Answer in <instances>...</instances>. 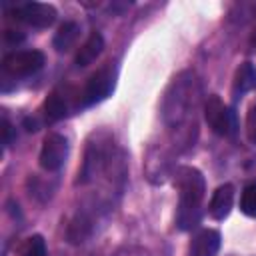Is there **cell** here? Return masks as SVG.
Segmentation results:
<instances>
[{
  "mask_svg": "<svg viewBox=\"0 0 256 256\" xmlns=\"http://www.w3.org/2000/svg\"><path fill=\"white\" fill-rule=\"evenodd\" d=\"M4 38H6L8 42H22V40H24V34L18 32V30H16V32H14V30H6V32H4Z\"/></svg>",
  "mask_w": 256,
  "mask_h": 256,
  "instance_id": "obj_17",
  "label": "cell"
},
{
  "mask_svg": "<svg viewBox=\"0 0 256 256\" xmlns=\"http://www.w3.org/2000/svg\"><path fill=\"white\" fill-rule=\"evenodd\" d=\"M44 60L46 58L40 50H20L6 54L2 60V68L12 76H28L38 72L44 66Z\"/></svg>",
  "mask_w": 256,
  "mask_h": 256,
  "instance_id": "obj_5",
  "label": "cell"
},
{
  "mask_svg": "<svg viewBox=\"0 0 256 256\" xmlns=\"http://www.w3.org/2000/svg\"><path fill=\"white\" fill-rule=\"evenodd\" d=\"M240 210L250 216V218H256V182L248 184L244 190H242V196H240Z\"/></svg>",
  "mask_w": 256,
  "mask_h": 256,
  "instance_id": "obj_14",
  "label": "cell"
},
{
  "mask_svg": "<svg viewBox=\"0 0 256 256\" xmlns=\"http://www.w3.org/2000/svg\"><path fill=\"white\" fill-rule=\"evenodd\" d=\"M14 138H16L14 126H12L6 118H2V142H4V146H10V144L14 142Z\"/></svg>",
  "mask_w": 256,
  "mask_h": 256,
  "instance_id": "obj_16",
  "label": "cell"
},
{
  "mask_svg": "<svg viewBox=\"0 0 256 256\" xmlns=\"http://www.w3.org/2000/svg\"><path fill=\"white\" fill-rule=\"evenodd\" d=\"M176 188H178V214L176 224L180 230H192L202 220V198L206 192L204 176L198 168L180 166L176 170Z\"/></svg>",
  "mask_w": 256,
  "mask_h": 256,
  "instance_id": "obj_1",
  "label": "cell"
},
{
  "mask_svg": "<svg viewBox=\"0 0 256 256\" xmlns=\"http://www.w3.org/2000/svg\"><path fill=\"white\" fill-rule=\"evenodd\" d=\"M44 114H46V118L52 120V122L64 118V116L68 114V104H66L64 96H60L58 92L48 94V98L44 100Z\"/></svg>",
  "mask_w": 256,
  "mask_h": 256,
  "instance_id": "obj_12",
  "label": "cell"
},
{
  "mask_svg": "<svg viewBox=\"0 0 256 256\" xmlns=\"http://www.w3.org/2000/svg\"><path fill=\"white\" fill-rule=\"evenodd\" d=\"M16 20H22L34 28H48L56 22V8L52 4H46V2H26V4H20L14 8L12 12Z\"/></svg>",
  "mask_w": 256,
  "mask_h": 256,
  "instance_id": "obj_6",
  "label": "cell"
},
{
  "mask_svg": "<svg viewBox=\"0 0 256 256\" xmlns=\"http://www.w3.org/2000/svg\"><path fill=\"white\" fill-rule=\"evenodd\" d=\"M102 50H104V38H102V34L100 32H90V36L86 38V42L76 52V58H74L76 66L78 68L90 66L102 54Z\"/></svg>",
  "mask_w": 256,
  "mask_h": 256,
  "instance_id": "obj_9",
  "label": "cell"
},
{
  "mask_svg": "<svg viewBox=\"0 0 256 256\" xmlns=\"http://www.w3.org/2000/svg\"><path fill=\"white\" fill-rule=\"evenodd\" d=\"M68 158V140L58 134V132H50L46 134L42 148H40V166L46 172H56L64 166Z\"/></svg>",
  "mask_w": 256,
  "mask_h": 256,
  "instance_id": "obj_4",
  "label": "cell"
},
{
  "mask_svg": "<svg viewBox=\"0 0 256 256\" xmlns=\"http://www.w3.org/2000/svg\"><path fill=\"white\" fill-rule=\"evenodd\" d=\"M20 256H46V242L40 234H34L30 238H26L22 242V246L18 248Z\"/></svg>",
  "mask_w": 256,
  "mask_h": 256,
  "instance_id": "obj_13",
  "label": "cell"
},
{
  "mask_svg": "<svg viewBox=\"0 0 256 256\" xmlns=\"http://www.w3.org/2000/svg\"><path fill=\"white\" fill-rule=\"evenodd\" d=\"M204 118L208 126L220 136H232L236 132V116L218 94L208 96L204 102Z\"/></svg>",
  "mask_w": 256,
  "mask_h": 256,
  "instance_id": "obj_2",
  "label": "cell"
},
{
  "mask_svg": "<svg viewBox=\"0 0 256 256\" xmlns=\"http://www.w3.org/2000/svg\"><path fill=\"white\" fill-rule=\"evenodd\" d=\"M252 88H256V68L250 62H244L238 66L236 74H234V84H232V92L234 96H242L246 92H250Z\"/></svg>",
  "mask_w": 256,
  "mask_h": 256,
  "instance_id": "obj_10",
  "label": "cell"
},
{
  "mask_svg": "<svg viewBox=\"0 0 256 256\" xmlns=\"http://www.w3.org/2000/svg\"><path fill=\"white\" fill-rule=\"evenodd\" d=\"M78 36H80V26H78L76 22L68 20V22L60 24V28L56 30L52 44H54V48H56L58 52H68V50L76 44Z\"/></svg>",
  "mask_w": 256,
  "mask_h": 256,
  "instance_id": "obj_11",
  "label": "cell"
},
{
  "mask_svg": "<svg viewBox=\"0 0 256 256\" xmlns=\"http://www.w3.org/2000/svg\"><path fill=\"white\" fill-rule=\"evenodd\" d=\"M114 84H116V72L110 66L96 70L88 78V82L82 90V106H92V104L108 98L114 90Z\"/></svg>",
  "mask_w": 256,
  "mask_h": 256,
  "instance_id": "obj_3",
  "label": "cell"
},
{
  "mask_svg": "<svg viewBox=\"0 0 256 256\" xmlns=\"http://www.w3.org/2000/svg\"><path fill=\"white\" fill-rule=\"evenodd\" d=\"M220 232L212 228L200 230L192 242H190V254L192 256H216L220 250Z\"/></svg>",
  "mask_w": 256,
  "mask_h": 256,
  "instance_id": "obj_8",
  "label": "cell"
},
{
  "mask_svg": "<svg viewBox=\"0 0 256 256\" xmlns=\"http://www.w3.org/2000/svg\"><path fill=\"white\" fill-rule=\"evenodd\" d=\"M232 204H234V186L228 184V182L220 184L212 192V198H210V204H208V214L214 220H224L230 214Z\"/></svg>",
  "mask_w": 256,
  "mask_h": 256,
  "instance_id": "obj_7",
  "label": "cell"
},
{
  "mask_svg": "<svg viewBox=\"0 0 256 256\" xmlns=\"http://www.w3.org/2000/svg\"><path fill=\"white\" fill-rule=\"evenodd\" d=\"M246 136L252 144H256V104L248 110V116H246Z\"/></svg>",
  "mask_w": 256,
  "mask_h": 256,
  "instance_id": "obj_15",
  "label": "cell"
}]
</instances>
